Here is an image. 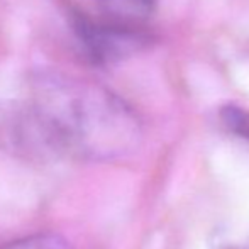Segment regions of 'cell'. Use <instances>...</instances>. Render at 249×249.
<instances>
[{
  "mask_svg": "<svg viewBox=\"0 0 249 249\" xmlns=\"http://www.w3.org/2000/svg\"><path fill=\"white\" fill-rule=\"evenodd\" d=\"M0 249H70V246L63 237L56 234L37 232L10 241Z\"/></svg>",
  "mask_w": 249,
  "mask_h": 249,
  "instance_id": "277c9868",
  "label": "cell"
},
{
  "mask_svg": "<svg viewBox=\"0 0 249 249\" xmlns=\"http://www.w3.org/2000/svg\"><path fill=\"white\" fill-rule=\"evenodd\" d=\"M154 0H68V19L104 26L144 27Z\"/></svg>",
  "mask_w": 249,
  "mask_h": 249,
  "instance_id": "3957f363",
  "label": "cell"
},
{
  "mask_svg": "<svg viewBox=\"0 0 249 249\" xmlns=\"http://www.w3.org/2000/svg\"><path fill=\"white\" fill-rule=\"evenodd\" d=\"M234 249H249V248H234Z\"/></svg>",
  "mask_w": 249,
  "mask_h": 249,
  "instance_id": "8992f818",
  "label": "cell"
},
{
  "mask_svg": "<svg viewBox=\"0 0 249 249\" xmlns=\"http://www.w3.org/2000/svg\"><path fill=\"white\" fill-rule=\"evenodd\" d=\"M26 146L41 151L114 161L141 142V122L127 102L100 83L43 70L31 97L20 102Z\"/></svg>",
  "mask_w": 249,
  "mask_h": 249,
  "instance_id": "6da1fadb",
  "label": "cell"
},
{
  "mask_svg": "<svg viewBox=\"0 0 249 249\" xmlns=\"http://www.w3.org/2000/svg\"><path fill=\"white\" fill-rule=\"evenodd\" d=\"M68 20L83 56L93 65H114L138 54L153 43L146 27L104 26L85 20Z\"/></svg>",
  "mask_w": 249,
  "mask_h": 249,
  "instance_id": "7a4b0ae2",
  "label": "cell"
},
{
  "mask_svg": "<svg viewBox=\"0 0 249 249\" xmlns=\"http://www.w3.org/2000/svg\"><path fill=\"white\" fill-rule=\"evenodd\" d=\"M220 119L231 132L249 139V110L236 105H227L220 110Z\"/></svg>",
  "mask_w": 249,
  "mask_h": 249,
  "instance_id": "5b68a950",
  "label": "cell"
}]
</instances>
